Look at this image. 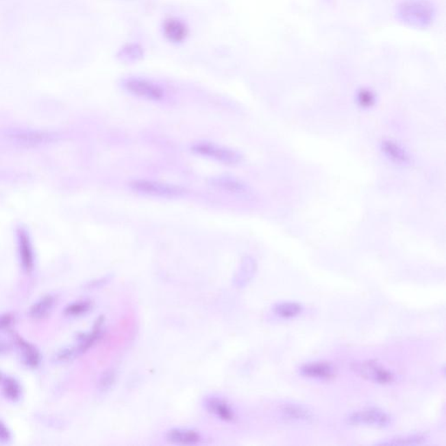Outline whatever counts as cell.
<instances>
[{
  "mask_svg": "<svg viewBox=\"0 0 446 446\" xmlns=\"http://www.w3.org/2000/svg\"><path fill=\"white\" fill-rule=\"evenodd\" d=\"M400 21L410 27H428L434 19L435 12L431 3L425 0H406L397 9Z\"/></svg>",
  "mask_w": 446,
  "mask_h": 446,
  "instance_id": "1",
  "label": "cell"
},
{
  "mask_svg": "<svg viewBox=\"0 0 446 446\" xmlns=\"http://www.w3.org/2000/svg\"><path fill=\"white\" fill-rule=\"evenodd\" d=\"M128 187L138 195L156 198H179L187 193L181 186L147 179H134Z\"/></svg>",
  "mask_w": 446,
  "mask_h": 446,
  "instance_id": "2",
  "label": "cell"
},
{
  "mask_svg": "<svg viewBox=\"0 0 446 446\" xmlns=\"http://www.w3.org/2000/svg\"><path fill=\"white\" fill-rule=\"evenodd\" d=\"M191 151L195 155L216 160L227 166H236L243 162V156L238 151L217 145L210 141H198L193 144Z\"/></svg>",
  "mask_w": 446,
  "mask_h": 446,
  "instance_id": "3",
  "label": "cell"
},
{
  "mask_svg": "<svg viewBox=\"0 0 446 446\" xmlns=\"http://www.w3.org/2000/svg\"><path fill=\"white\" fill-rule=\"evenodd\" d=\"M121 86L128 94L147 101H160L165 97V91L162 86L141 77H128L123 80Z\"/></svg>",
  "mask_w": 446,
  "mask_h": 446,
  "instance_id": "4",
  "label": "cell"
},
{
  "mask_svg": "<svg viewBox=\"0 0 446 446\" xmlns=\"http://www.w3.org/2000/svg\"><path fill=\"white\" fill-rule=\"evenodd\" d=\"M17 239L19 261H21V267L27 274H31L35 268V255L30 235H29L25 227H18Z\"/></svg>",
  "mask_w": 446,
  "mask_h": 446,
  "instance_id": "5",
  "label": "cell"
},
{
  "mask_svg": "<svg viewBox=\"0 0 446 446\" xmlns=\"http://www.w3.org/2000/svg\"><path fill=\"white\" fill-rule=\"evenodd\" d=\"M351 425H367L385 428L391 422L390 416L383 410L377 408H368L358 410L347 418Z\"/></svg>",
  "mask_w": 446,
  "mask_h": 446,
  "instance_id": "6",
  "label": "cell"
},
{
  "mask_svg": "<svg viewBox=\"0 0 446 446\" xmlns=\"http://www.w3.org/2000/svg\"><path fill=\"white\" fill-rule=\"evenodd\" d=\"M204 408L208 412L224 422H233L236 419L235 410L223 397L216 395H208L203 399Z\"/></svg>",
  "mask_w": 446,
  "mask_h": 446,
  "instance_id": "7",
  "label": "cell"
},
{
  "mask_svg": "<svg viewBox=\"0 0 446 446\" xmlns=\"http://www.w3.org/2000/svg\"><path fill=\"white\" fill-rule=\"evenodd\" d=\"M356 369L362 377L375 383L387 384L394 381V375L376 361L360 362Z\"/></svg>",
  "mask_w": 446,
  "mask_h": 446,
  "instance_id": "8",
  "label": "cell"
},
{
  "mask_svg": "<svg viewBox=\"0 0 446 446\" xmlns=\"http://www.w3.org/2000/svg\"><path fill=\"white\" fill-rule=\"evenodd\" d=\"M8 136L16 144L28 147L50 143L55 136L46 132L16 129L10 131Z\"/></svg>",
  "mask_w": 446,
  "mask_h": 446,
  "instance_id": "9",
  "label": "cell"
},
{
  "mask_svg": "<svg viewBox=\"0 0 446 446\" xmlns=\"http://www.w3.org/2000/svg\"><path fill=\"white\" fill-rule=\"evenodd\" d=\"M104 333V320L99 317L96 320L95 325L88 332L80 334L77 339L75 345H72L77 355V358L84 354L89 349H91L96 343L101 339Z\"/></svg>",
  "mask_w": 446,
  "mask_h": 446,
  "instance_id": "10",
  "label": "cell"
},
{
  "mask_svg": "<svg viewBox=\"0 0 446 446\" xmlns=\"http://www.w3.org/2000/svg\"><path fill=\"white\" fill-rule=\"evenodd\" d=\"M210 185L217 190L235 195H246L249 193L248 185L242 179L230 175H218L211 178Z\"/></svg>",
  "mask_w": 446,
  "mask_h": 446,
  "instance_id": "11",
  "label": "cell"
},
{
  "mask_svg": "<svg viewBox=\"0 0 446 446\" xmlns=\"http://www.w3.org/2000/svg\"><path fill=\"white\" fill-rule=\"evenodd\" d=\"M12 342L17 346L25 367L30 369H36L40 367L42 357H41L40 351L34 345L14 334H12Z\"/></svg>",
  "mask_w": 446,
  "mask_h": 446,
  "instance_id": "12",
  "label": "cell"
},
{
  "mask_svg": "<svg viewBox=\"0 0 446 446\" xmlns=\"http://www.w3.org/2000/svg\"><path fill=\"white\" fill-rule=\"evenodd\" d=\"M381 152L390 162L399 166H407L410 163V156L406 149L397 141L384 140L380 144Z\"/></svg>",
  "mask_w": 446,
  "mask_h": 446,
  "instance_id": "13",
  "label": "cell"
},
{
  "mask_svg": "<svg viewBox=\"0 0 446 446\" xmlns=\"http://www.w3.org/2000/svg\"><path fill=\"white\" fill-rule=\"evenodd\" d=\"M162 34L173 44L184 42L188 36V27L181 19L169 18L162 24Z\"/></svg>",
  "mask_w": 446,
  "mask_h": 446,
  "instance_id": "14",
  "label": "cell"
},
{
  "mask_svg": "<svg viewBox=\"0 0 446 446\" xmlns=\"http://www.w3.org/2000/svg\"><path fill=\"white\" fill-rule=\"evenodd\" d=\"M166 441L176 445H197L200 444L202 437L195 430L174 428L166 433Z\"/></svg>",
  "mask_w": 446,
  "mask_h": 446,
  "instance_id": "15",
  "label": "cell"
},
{
  "mask_svg": "<svg viewBox=\"0 0 446 446\" xmlns=\"http://www.w3.org/2000/svg\"><path fill=\"white\" fill-rule=\"evenodd\" d=\"M258 264L254 258L246 256L240 261L238 269L234 277V284L236 287L243 288L247 286L255 277Z\"/></svg>",
  "mask_w": 446,
  "mask_h": 446,
  "instance_id": "16",
  "label": "cell"
},
{
  "mask_svg": "<svg viewBox=\"0 0 446 446\" xmlns=\"http://www.w3.org/2000/svg\"><path fill=\"white\" fill-rule=\"evenodd\" d=\"M304 377L315 380H330L335 375V368L327 362H314L303 365L300 369Z\"/></svg>",
  "mask_w": 446,
  "mask_h": 446,
  "instance_id": "17",
  "label": "cell"
},
{
  "mask_svg": "<svg viewBox=\"0 0 446 446\" xmlns=\"http://www.w3.org/2000/svg\"><path fill=\"white\" fill-rule=\"evenodd\" d=\"M57 297L53 294L45 295L40 299L34 301L29 308L28 316L34 320H42L52 313L55 306Z\"/></svg>",
  "mask_w": 446,
  "mask_h": 446,
  "instance_id": "18",
  "label": "cell"
},
{
  "mask_svg": "<svg viewBox=\"0 0 446 446\" xmlns=\"http://www.w3.org/2000/svg\"><path fill=\"white\" fill-rule=\"evenodd\" d=\"M3 397L12 403H18L23 396L21 383L12 377H4L1 383Z\"/></svg>",
  "mask_w": 446,
  "mask_h": 446,
  "instance_id": "19",
  "label": "cell"
},
{
  "mask_svg": "<svg viewBox=\"0 0 446 446\" xmlns=\"http://www.w3.org/2000/svg\"><path fill=\"white\" fill-rule=\"evenodd\" d=\"M284 418L295 422H312L314 416L310 410L297 404H288L282 410Z\"/></svg>",
  "mask_w": 446,
  "mask_h": 446,
  "instance_id": "20",
  "label": "cell"
},
{
  "mask_svg": "<svg viewBox=\"0 0 446 446\" xmlns=\"http://www.w3.org/2000/svg\"><path fill=\"white\" fill-rule=\"evenodd\" d=\"M117 57L125 63L138 62L143 59L144 48L137 43L127 44L119 50Z\"/></svg>",
  "mask_w": 446,
  "mask_h": 446,
  "instance_id": "21",
  "label": "cell"
},
{
  "mask_svg": "<svg viewBox=\"0 0 446 446\" xmlns=\"http://www.w3.org/2000/svg\"><path fill=\"white\" fill-rule=\"evenodd\" d=\"M92 307L94 303L90 300H79L69 304L64 310L63 314L69 319H78L88 314Z\"/></svg>",
  "mask_w": 446,
  "mask_h": 446,
  "instance_id": "22",
  "label": "cell"
},
{
  "mask_svg": "<svg viewBox=\"0 0 446 446\" xmlns=\"http://www.w3.org/2000/svg\"><path fill=\"white\" fill-rule=\"evenodd\" d=\"M303 307L300 303L286 301L281 303L273 308V311L275 315L282 317V319H293L299 316L303 312Z\"/></svg>",
  "mask_w": 446,
  "mask_h": 446,
  "instance_id": "23",
  "label": "cell"
},
{
  "mask_svg": "<svg viewBox=\"0 0 446 446\" xmlns=\"http://www.w3.org/2000/svg\"><path fill=\"white\" fill-rule=\"evenodd\" d=\"M117 380V372L113 368L107 369L102 372L97 382V391L101 395L108 394L113 389Z\"/></svg>",
  "mask_w": 446,
  "mask_h": 446,
  "instance_id": "24",
  "label": "cell"
},
{
  "mask_svg": "<svg viewBox=\"0 0 446 446\" xmlns=\"http://www.w3.org/2000/svg\"><path fill=\"white\" fill-rule=\"evenodd\" d=\"M377 98L374 92L370 89L362 88L358 92L357 102L361 108L370 109L376 104Z\"/></svg>",
  "mask_w": 446,
  "mask_h": 446,
  "instance_id": "25",
  "label": "cell"
},
{
  "mask_svg": "<svg viewBox=\"0 0 446 446\" xmlns=\"http://www.w3.org/2000/svg\"><path fill=\"white\" fill-rule=\"evenodd\" d=\"M425 441L422 435L404 436V437H397L390 439L386 442L381 443L380 445H420Z\"/></svg>",
  "mask_w": 446,
  "mask_h": 446,
  "instance_id": "26",
  "label": "cell"
},
{
  "mask_svg": "<svg viewBox=\"0 0 446 446\" xmlns=\"http://www.w3.org/2000/svg\"><path fill=\"white\" fill-rule=\"evenodd\" d=\"M14 436L9 426L0 420V445H9L12 442Z\"/></svg>",
  "mask_w": 446,
  "mask_h": 446,
  "instance_id": "27",
  "label": "cell"
},
{
  "mask_svg": "<svg viewBox=\"0 0 446 446\" xmlns=\"http://www.w3.org/2000/svg\"><path fill=\"white\" fill-rule=\"evenodd\" d=\"M4 333L8 332H0V356L8 354L12 349V343L1 336Z\"/></svg>",
  "mask_w": 446,
  "mask_h": 446,
  "instance_id": "28",
  "label": "cell"
},
{
  "mask_svg": "<svg viewBox=\"0 0 446 446\" xmlns=\"http://www.w3.org/2000/svg\"><path fill=\"white\" fill-rule=\"evenodd\" d=\"M111 280L110 277H103L101 279H99V280H96L95 282H92V284L91 285L92 288H99L104 286V285L107 284L109 281Z\"/></svg>",
  "mask_w": 446,
  "mask_h": 446,
  "instance_id": "29",
  "label": "cell"
},
{
  "mask_svg": "<svg viewBox=\"0 0 446 446\" xmlns=\"http://www.w3.org/2000/svg\"><path fill=\"white\" fill-rule=\"evenodd\" d=\"M3 378H4V376H3V374L0 372V383H1Z\"/></svg>",
  "mask_w": 446,
  "mask_h": 446,
  "instance_id": "30",
  "label": "cell"
}]
</instances>
